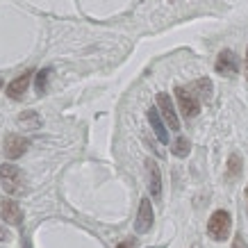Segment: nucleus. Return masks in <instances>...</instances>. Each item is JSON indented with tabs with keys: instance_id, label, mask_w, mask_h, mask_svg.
<instances>
[{
	"instance_id": "nucleus-14",
	"label": "nucleus",
	"mask_w": 248,
	"mask_h": 248,
	"mask_svg": "<svg viewBox=\"0 0 248 248\" xmlns=\"http://www.w3.org/2000/svg\"><path fill=\"white\" fill-rule=\"evenodd\" d=\"M191 91H198V96H203L205 100L212 96V82L207 80V78H201V80H196L194 84H191Z\"/></svg>"
},
{
	"instance_id": "nucleus-7",
	"label": "nucleus",
	"mask_w": 248,
	"mask_h": 248,
	"mask_svg": "<svg viewBox=\"0 0 248 248\" xmlns=\"http://www.w3.org/2000/svg\"><path fill=\"white\" fill-rule=\"evenodd\" d=\"M214 68H217V73H221V76L232 78V76H237V71H239V60H237V55H234L232 50H221Z\"/></svg>"
},
{
	"instance_id": "nucleus-19",
	"label": "nucleus",
	"mask_w": 248,
	"mask_h": 248,
	"mask_svg": "<svg viewBox=\"0 0 248 248\" xmlns=\"http://www.w3.org/2000/svg\"><path fill=\"white\" fill-rule=\"evenodd\" d=\"M7 239H9V232L5 228H0V241H7Z\"/></svg>"
},
{
	"instance_id": "nucleus-4",
	"label": "nucleus",
	"mask_w": 248,
	"mask_h": 248,
	"mask_svg": "<svg viewBox=\"0 0 248 248\" xmlns=\"http://www.w3.org/2000/svg\"><path fill=\"white\" fill-rule=\"evenodd\" d=\"M157 109H159V114H162V119L166 121L169 130L178 132V130H180V119H178L175 105H173V100L169 93H157Z\"/></svg>"
},
{
	"instance_id": "nucleus-20",
	"label": "nucleus",
	"mask_w": 248,
	"mask_h": 248,
	"mask_svg": "<svg viewBox=\"0 0 248 248\" xmlns=\"http://www.w3.org/2000/svg\"><path fill=\"white\" fill-rule=\"evenodd\" d=\"M246 78H248V50H246Z\"/></svg>"
},
{
	"instance_id": "nucleus-8",
	"label": "nucleus",
	"mask_w": 248,
	"mask_h": 248,
	"mask_svg": "<svg viewBox=\"0 0 248 248\" xmlns=\"http://www.w3.org/2000/svg\"><path fill=\"white\" fill-rule=\"evenodd\" d=\"M0 217L2 221H7L9 226H21L23 223V210L21 205L12 201V198H2V203H0Z\"/></svg>"
},
{
	"instance_id": "nucleus-13",
	"label": "nucleus",
	"mask_w": 248,
	"mask_h": 248,
	"mask_svg": "<svg viewBox=\"0 0 248 248\" xmlns=\"http://www.w3.org/2000/svg\"><path fill=\"white\" fill-rule=\"evenodd\" d=\"M239 173H241V157H239V155H230V157H228L226 178H228V180H234Z\"/></svg>"
},
{
	"instance_id": "nucleus-1",
	"label": "nucleus",
	"mask_w": 248,
	"mask_h": 248,
	"mask_svg": "<svg viewBox=\"0 0 248 248\" xmlns=\"http://www.w3.org/2000/svg\"><path fill=\"white\" fill-rule=\"evenodd\" d=\"M0 185H2V189L12 196H23L28 191L25 173H23L18 166L9 164V162H5V164L0 166Z\"/></svg>"
},
{
	"instance_id": "nucleus-12",
	"label": "nucleus",
	"mask_w": 248,
	"mask_h": 248,
	"mask_svg": "<svg viewBox=\"0 0 248 248\" xmlns=\"http://www.w3.org/2000/svg\"><path fill=\"white\" fill-rule=\"evenodd\" d=\"M48 80H50V68H41L34 76V89L37 93H46L48 91Z\"/></svg>"
},
{
	"instance_id": "nucleus-11",
	"label": "nucleus",
	"mask_w": 248,
	"mask_h": 248,
	"mask_svg": "<svg viewBox=\"0 0 248 248\" xmlns=\"http://www.w3.org/2000/svg\"><path fill=\"white\" fill-rule=\"evenodd\" d=\"M148 123H151L153 132H155V137H157L162 143H169V125H166L164 121H162V114H159L157 107H151L148 109Z\"/></svg>"
},
{
	"instance_id": "nucleus-5",
	"label": "nucleus",
	"mask_w": 248,
	"mask_h": 248,
	"mask_svg": "<svg viewBox=\"0 0 248 248\" xmlns=\"http://www.w3.org/2000/svg\"><path fill=\"white\" fill-rule=\"evenodd\" d=\"M30 146V139L21 135H7L5 137V143H2V151H5V157L7 159H18L23 153L28 151Z\"/></svg>"
},
{
	"instance_id": "nucleus-17",
	"label": "nucleus",
	"mask_w": 248,
	"mask_h": 248,
	"mask_svg": "<svg viewBox=\"0 0 248 248\" xmlns=\"http://www.w3.org/2000/svg\"><path fill=\"white\" fill-rule=\"evenodd\" d=\"M232 248H248V244H246V241H244V237H241V234H237V237H234V244H232Z\"/></svg>"
},
{
	"instance_id": "nucleus-6",
	"label": "nucleus",
	"mask_w": 248,
	"mask_h": 248,
	"mask_svg": "<svg viewBox=\"0 0 248 248\" xmlns=\"http://www.w3.org/2000/svg\"><path fill=\"white\" fill-rule=\"evenodd\" d=\"M153 221H155V214H153L151 198H141V203H139V212H137L135 230H137L139 234L148 232V230L153 228Z\"/></svg>"
},
{
	"instance_id": "nucleus-9",
	"label": "nucleus",
	"mask_w": 248,
	"mask_h": 248,
	"mask_svg": "<svg viewBox=\"0 0 248 248\" xmlns=\"http://www.w3.org/2000/svg\"><path fill=\"white\" fill-rule=\"evenodd\" d=\"M146 171H148V189H151L153 201L162 198V173L155 159H146Z\"/></svg>"
},
{
	"instance_id": "nucleus-3",
	"label": "nucleus",
	"mask_w": 248,
	"mask_h": 248,
	"mask_svg": "<svg viewBox=\"0 0 248 248\" xmlns=\"http://www.w3.org/2000/svg\"><path fill=\"white\" fill-rule=\"evenodd\" d=\"M175 98H178V107L185 119H194L201 112V100L194 96L191 89H185V87H175Z\"/></svg>"
},
{
	"instance_id": "nucleus-10",
	"label": "nucleus",
	"mask_w": 248,
	"mask_h": 248,
	"mask_svg": "<svg viewBox=\"0 0 248 248\" xmlns=\"http://www.w3.org/2000/svg\"><path fill=\"white\" fill-rule=\"evenodd\" d=\"M32 71H25L23 76H18L16 80H12V82L7 84V96L12 98V100H21L23 93L28 91V87H30V80H32Z\"/></svg>"
},
{
	"instance_id": "nucleus-16",
	"label": "nucleus",
	"mask_w": 248,
	"mask_h": 248,
	"mask_svg": "<svg viewBox=\"0 0 248 248\" xmlns=\"http://www.w3.org/2000/svg\"><path fill=\"white\" fill-rule=\"evenodd\" d=\"M18 123L21 125H30V128H37V125H41V119L37 116V112H25L18 116Z\"/></svg>"
},
{
	"instance_id": "nucleus-2",
	"label": "nucleus",
	"mask_w": 248,
	"mask_h": 248,
	"mask_svg": "<svg viewBox=\"0 0 248 248\" xmlns=\"http://www.w3.org/2000/svg\"><path fill=\"white\" fill-rule=\"evenodd\" d=\"M230 228H232V217L226 210H217L207 221V234L214 241H226L230 237Z\"/></svg>"
},
{
	"instance_id": "nucleus-18",
	"label": "nucleus",
	"mask_w": 248,
	"mask_h": 248,
	"mask_svg": "<svg viewBox=\"0 0 248 248\" xmlns=\"http://www.w3.org/2000/svg\"><path fill=\"white\" fill-rule=\"evenodd\" d=\"M116 248H137V241L135 239H125V241H121Z\"/></svg>"
},
{
	"instance_id": "nucleus-22",
	"label": "nucleus",
	"mask_w": 248,
	"mask_h": 248,
	"mask_svg": "<svg viewBox=\"0 0 248 248\" xmlns=\"http://www.w3.org/2000/svg\"><path fill=\"white\" fill-rule=\"evenodd\" d=\"M0 89H2V78H0Z\"/></svg>"
},
{
	"instance_id": "nucleus-21",
	"label": "nucleus",
	"mask_w": 248,
	"mask_h": 248,
	"mask_svg": "<svg viewBox=\"0 0 248 248\" xmlns=\"http://www.w3.org/2000/svg\"><path fill=\"white\" fill-rule=\"evenodd\" d=\"M246 205H248V187H246Z\"/></svg>"
},
{
	"instance_id": "nucleus-15",
	"label": "nucleus",
	"mask_w": 248,
	"mask_h": 248,
	"mask_svg": "<svg viewBox=\"0 0 248 248\" xmlns=\"http://www.w3.org/2000/svg\"><path fill=\"white\" fill-rule=\"evenodd\" d=\"M173 155H175V157H187L189 155V139L178 137L175 143H173Z\"/></svg>"
}]
</instances>
